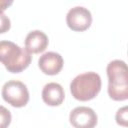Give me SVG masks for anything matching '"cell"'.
<instances>
[{
	"label": "cell",
	"instance_id": "obj_1",
	"mask_svg": "<svg viewBox=\"0 0 128 128\" xmlns=\"http://www.w3.org/2000/svg\"><path fill=\"white\" fill-rule=\"evenodd\" d=\"M108 95L115 101L128 99L127 65L122 60H113L107 65Z\"/></svg>",
	"mask_w": 128,
	"mask_h": 128
},
{
	"label": "cell",
	"instance_id": "obj_2",
	"mask_svg": "<svg viewBox=\"0 0 128 128\" xmlns=\"http://www.w3.org/2000/svg\"><path fill=\"white\" fill-rule=\"evenodd\" d=\"M32 56L26 49L11 41H0V62L8 72L20 73L31 63Z\"/></svg>",
	"mask_w": 128,
	"mask_h": 128
},
{
	"label": "cell",
	"instance_id": "obj_3",
	"mask_svg": "<svg viewBox=\"0 0 128 128\" xmlns=\"http://www.w3.org/2000/svg\"><path fill=\"white\" fill-rule=\"evenodd\" d=\"M101 90V78L95 72H85L77 75L70 83L72 96L79 101L94 99Z\"/></svg>",
	"mask_w": 128,
	"mask_h": 128
},
{
	"label": "cell",
	"instance_id": "obj_4",
	"mask_svg": "<svg viewBox=\"0 0 128 128\" xmlns=\"http://www.w3.org/2000/svg\"><path fill=\"white\" fill-rule=\"evenodd\" d=\"M2 98L13 107H24L29 101V91L27 86L17 80H10L2 87Z\"/></svg>",
	"mask_w": 128,
	"mask_h": 128
},
{
	"label": "cell",
	"instance_id": "obj_5",
	"mask_svg": "<svg viewBox=\"0 0 128 128\" xmlns=\"http://www.w3.org/2000/svg\"><path fill=\"white\" fill-rule=\"evenodd\" d=\"M66 23L68 27L76 32H82L87 30L92 23L91 12L82 6H76L71 8L66 15Z\"/></svg>",
	"mask_w": 128,
	"mask_h": 128
},
{
	"label": "cell",
	"instance_id": "obj_6",
	"mask_svg": "<svg viewBox=\"0 0 128 128\" xmlns=\"http://www.w3.org/2000/svg\"><path fill=\"white\" fill-rule=\"evenodd\" d=\"M69 121L74 128H94L97 125L98 117L92 108L79 106L70 112Z\"/></svg>",
	"mask_w": 128,
	"mask_h": 128
},
{
	"label": "cell",
	"instance_id": "obj_7",
	"mask_svg": "<svg viewBox=\"0 0 128 128\" xmlns=\"http://www.w3.org/2000/svg\"><path fill=\"white\" fill-rule=\"evenodd\" d=\"M63 58L56 52H47L40 56L38 66L40 70L46 75H56L63 68Z\"/></svg>",
	"mask_w": 128,
	"mask_h": 128
},
{
	"label": "cell",
	"instance_id": "obj_8",
	"mask_svg": "<svg viewBox=\"0 0 128 128\" xmlns=\"http://www.w3.org/2000/svg\"><path fill=\"white\" fill-rule=\"evenodd\" d=\"M48 42V37L44 32L34 30L29 32L25 38V49L30 54H37L47 48Z\"/></svg>",
	"mask_w": 128,
	"mask_h": 128
},
{
	"label": "cell",
	"instance_id": "obj_9",
	"mask_svg": "<svg viewBox=\"0 0 128 128\" xmlns=\"http://www.w3.org/2000/svg\"><path fill=\"white\" fill-rule=\"evenodd\" d=\"M42 100L49 106H59L62 104L65 98L63 87L55 82L46 84L41 93Z\"/></svg>",
	"mask_w": 128,
	"mask_h": 128
},
{
	"label": "cell",
	"instance_id": "obj_10",
	"mask_svg": "<svg viewBox=\"0 0 128 128\" xmlns=\"http://www.w3.org/2000/svg\"><path fill=\"white\" fill-rule=\"evenodd\" d=\"M11 113L10 111L0 105V128H8V126L11 123Z\"/></svg>",
	"mask_w": 128,
	"mask_h": 128
},
{
	"label": "cell",
	"instance_id": "obj_11",
	"mask_svg": "<svg viewBox=\"0 0 128 128\" xmlns=\"http://www.w3.org/2000/svg\"><path fill=\"white\" fill-rule=\"evenodd\" d=\"M128 112H127V106H124L120 109H118V111L116 112L115 115V119L118 125H121L123 127H127V121H128Z\"/></svg>",
	"mask_w": 128,
	"mask_h": 128
},
{
	"label": "cell",
	"instance_id": "obj_12",
	"mask_svg": "<svg viewBox=\"0 0 128 128\" xmlns=\"http://www.w3.org/2000/svg\"><path fill=\"white\" fill-rule=\"evenodd\" d=\"M11 27V22L10 19L8 18L7 15L4 13L0 14V34L7 32Z\"/></svg>",
	"mask_w": 128,
	"mask_h": 128
},
{
	"label": "cell",
	"instance_id": "obj_13",
	"mask_svg": "<svg viewBox=\"0 0 128 128\" xmlns=\"http://www.w3.org/2000/svg\"><path fill=\"white\" fill-rule=\"evenodd\" d=\"M13 4L12 1H6V0H0V14H2L9 6Z\"/></svg>",
	"mask_w": 128,
	"mask_h": 128
}]
</instances>
